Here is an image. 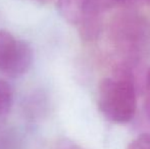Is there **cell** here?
<instances>
[{"mask_svg":"<svg viewBox=\"0 0 150 149\" xmlns=\"http://www.w3.org/2000/svg\"><path fill=\"white\" fill-rule=\"evenodd\" d=\"M147 109H148V114H149V117H150V102L148 103V106H147Z\"/></svg>","mask_w":150,"mask_h":149,"instance_id":"obj_13","label":"cell"},{"mask_svg":"<svg viewBox=\"0 0 150 149\" xmlns=\"http://www.w3.org/2000/svg\"><path fill=\"white\" fill-rule=\"evenodd\" d=\"M32 60H33V53H32L31 47L26 42L20 41L18 52H16L11 64L4 75L10 78L21 77L25 73L28 72L31 66Z\"/></svg>","mask_w":150,"mask_h":149,"instance_id":"obj_4","label":"cell"},{"mask_svg":"<svg viewBox=\"0 0 150 149\" xmlns=\"http://www.w3.org/2000/svg\"><path fill=\"white\" fill-rule=\"evenodd\" d=\"M141 24L142 22L134 18H122L115 24L117 41L125 49L137 50L140 48L145 32V28Z\"/></svg>","mask_w":150,"mask_h":149,"instance_id":"obj_3","label":"cell"},{"mask_svg":"<svg viewBox=\"0 0 150 149\" xmlns=\"http://www.w3.org/2000/svg\"><path fill=\"white\" fill-rule=\"evenodd\" d=\"M134 84L128 76L102 80L98 89V106L110 121L125 124L134 117L136 112Z\"/></svg>","mask_w":150,"mask_h":149,"instance_id":"obj_1","label":"cell"},{"mask_svg":"<svg viewBox=\"0 0 150 149\" xmlns=\"http://www.w3.org/2000/svg\"><path fill=\"white\" fill-rule=\"evenodd\" d=\"M20 40H16L7 31L0 30V71L3 74L8 70L18 49Z\"/></svg>","mask_w":150,"mask_h":149,"instance_id":"obj_5","label":"cell"},{"mask_svg":"<svg viewBox=\"0 0 150 149\" xmlns=\"http://www.w3.org/2000/svg\"><path fill=\"white\" fill-rule=\"evenodd\" d=\"M61 149H79V148H77L76 146L73 145H69V146H64V147H62Z\"/></svg>","mask_w":150,"mask_h":149,"instance_id":"obj_11","label":"cell"},{"mask_svg":"<svg viewBox=\"0 0 150 149\" xmlns=\"http://www.w3.org/2000/svg\"><path fill=\"white\" fill-rule=\"evenodd\" d=\"M147 87H148V89L150 91V70L148 72V75H147Z\"/></svg>","mask_w":150,"mask_h":149,"instance_id":"obj_10","label":"cell"},{"mask_svg":"<svg viewBox=\"0 0 150 149\" xmlns=\"http://www.w3.org/2000/svg\"><path fill=\"white\" fill-rule=\"evenodd\" d=\"M18 137L11 129L0 127V149H18Z\"/></svg>","mask_w":150,"mask_h":149,"instance_id":"obj_7","label":"cell"},{"mask_svg":"<svg viewBox=\"0 0 150 149\" xmlns=\"http://www.w3.org/2000/svg\"><path fill=\"white\" fill-rule=\"evenodd\" d=\"M13 94L8 83L0 80V127H3L12 106Z\"/></svg>","mask_w":150,"mask_h":149,"instance_id":"obj_6","label":"cell"},{"mask_svg":"<svg viewBox=\"0 0 150 149\" xmlns=\"http://www.w3.org/2000/svg\"><path fill=\"white\" fill-rule=\"evenodd\" d=\"M149 2H150V0H149Z\"/></svg>","mask_w":150,"mask_h":149,"instance_id":"obj_14","label":"cell"},{"mask_svg":"<svg viewBox=\"0 0 150 149\" xmlns=\"http://www.w3.org/2000/svg\"><path fill=\"white\" fill-rule=\"evenodd\" d=\"M117 2H120V3H131V2H134L136 0H115Z\"/></svg>","mask_w":150,"mask_h":149,"instance_id":"obj_9","label":"cell"},{"mask_svg":"<svg viewBox=\"0 0 150 149\" xmlns=\"http://www.w3.org/2000/svg\"><path fill=\"white\" fill-rule=\"evenodd\" d=\"M60 16L69 24L78 27L81 37L92 40L100 31L98 0H58Z\"/></svg>","mask_w":150,"mask_h":149,"instance_id":"obj_2","label":"cell"},{"mask_svg":"<svg viewBox=\"0 0 150 149\" xmlns=\"http://www.w3.org/2000/svg\"><path fill=\"white\" fill-rule=\"evenodd\" d=\"M127 149H150V134H142L135 138Z\"/></svg>","mask_w":150,"mask_h":149,"instance_id":"obj_8","label":"cell"},{"mask_svg":"<svg viewBox=\"0 0 150 149\" xmlns=\"http://www.w3.org/2000/svg\"><path fill=\"white\" fill-rule=\"evenodd\" d=\"M34 1H38V2H40V3H46V2H49V1H51V0H34Z\"/></svg>","mask_w":150,"mask_h":149,"instance_id":"obj_12","label":"cell"}]
</instances>
